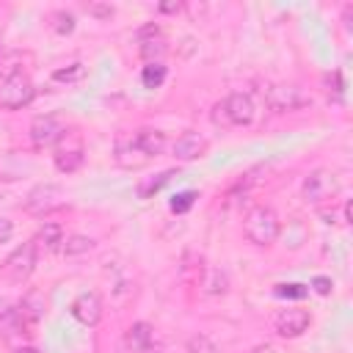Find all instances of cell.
Listing matches in <instances>:
<instances>
[{
	"label": "cell",
	"mask_w": 353,
	"mask_h": 353,
	"mask_svg": "<svg viewBox=\"0 0 353 353\" xmlns=\"http://www.w3.org/2000/svg\"><path fill=\"white\" fill-rule=\"evenodd\" d=\"M165 149V135L154 127H141L135 132L119 135L116 138V163L124 168H138L143 163H149L152 157L163 154Z\"/></svg>",
	"instance_id": "cell-1"
},
{
	"label": "cell",
	"mask_w": 353,
	"mask_h": 353,
	"mask_svg": "<svg viewBox=\"0 0 353 353\" xmlns=\"http://www.w3.org/2000/svg\"><path fill=\"white\" fill-rule=\"evenodd\" d=\"M279 229H281V221H279L276 210L268 207V204L254 207V210L245 215V221H243V234H245V240L254 243V245H259V248L270 245V243L279 237Z\"/></svg>",
	"instance_id": "cell-2"
},
{
	"label": "cell",
	"mask_w": 353,
	"mask_h": 353,
	"mask_svg": "<svg viewBox=\"0 0 353 353\" xmlns=\"http://www.w3.org/2000/svg\"><path fill=\"white\" fill-rule=\"evenodd\" d=\"M66 204V190L61 185H52V182H44V185H36L25 201H22V210L28 215H36V218H44V215H52L55 210H61Z\"/></svg>",
	"instance_id": "cell-3"
},
{
	"label": "cell",
	"mask_w": 353,
	"mask_h": 353,
	"mask_svg": "<svg viewBox=\"0 0 353 353\" xmlns=\"http://www.w3.org/2000/svg\"><path fill=\"white\" fill-rule=\"evenodd\" d=\"M212 119H215L218 124H226V127H245V124L254 121V102H251L248 94L234 91V94H229L223 102L215 105Z\"/></svg>",
	"instance_id": "cell-4"
},
{
	"label": "cell",
	"mask_w": 353,
	"mask_h": 353,
	"mask_svg": "<svg viewBox=\"0 0 353 353\" xmlns=\"http://www.w3.org/2000/svg\"><path fill=\"white\" fill-rule=\"evenodd\" d=\"M85 160V146L77 130H66L52 146V163L61 174H74Z\"/></svg>",
	"instance_id": "cell-5"
},
{
	"label": "cell",
	"mask_w": 353,
	"mask_h": 353,
	"mask_svg": "<svg viewBox=\"0 0 353 353\" xmlns=\"http://www.w3.org/2000/svg\"><path fill=\"white\" fill-rule=\"evenodd\" d=\"M336 190H339V182H336V176H334L331 171H325V168L312 171V174L303 179V185H301L303 201H306V204H314V207H323V201H334Z\"/></svg>",
	"instance_id": "cell-6"
},
{
	"label": "cell",
	"mask_w": 353,
	"mask_h": 353,
	"mask_svg": "<svg viewBox=\"0 0 353 353\" xmlns=\"http://www.w3.org/2000/svg\"><path fill=\"white\" fill-rule=\"evenodd\" d=\"M36 97V85L28 74H8L0 85V105L8 108V110H19V108H28Z\"/></svg>",
	"instance_id": "cell-7"
},
{
	"label": "cell",
	"mask_w": 353,
	"mask_h": 353,
	"mask_svg": "<svg viewBox=\"0 0 353 353\" xmlns=\"http://www.w3.org/2000/svg\"><path fill=\"white\" fill-rule=\"evenodd\" d=\"M36 259H39V248H36L33 240H28V243H22L19 248H14L8 254V259L3 262V276L11 279V281H25L33 273Z\"/></svg>",
	"instance_id": "cell-8"
},
{
	"label": "cell",
	"mask_w": 353,
	"mask_h": 353,
	"mask_svg": "<svg viewBox=\"0 0 353 353\" xmlns=\"http://www.w3.org/2000/svg\"><path fill=\"white\" fill-rule=\"evenodd\" d=\"M268 108L273 113H292V110H301L306 108L312 99L303 94V88L292 85V83H279L273 88H268Z\"/></svg>",
	"instance_id": "cell-9"
},
{
	"label": "cell",
	"mask_w": 353,
	"mask_h": 353,
	"mask_svg": "<svg viewBox=\"0 0 353 353\" xmlns=\"http://www.w3.org/2000/svg\"><path fill=\"white\" fill-rule=\"evenodd\" d=\"M312 325V314L306 309H298V306H290V309H279L276 317H273V328L279 336L284 339H292V336H301L306 328Z\"/></svg>",
	"instance_id": "cell-10"
},
{
	"label": "cell",
	"mask_w": 353,
	"mask_h": 353,
	"mask_svg": "<svg viewBox=\"0 0 353 353\" xmlns=\"http://www.w3.org/2000/svg\"><path fill=\"white\" fill-rule=\"evenodd\" d=\"M63 132H66V127H63V121L58 116H36L30 121V141H33V146H55Z\"/></svg>",
	"instance_id": "cell-11"
},
{
	"label": "cell",
	"mask_w": 353,
	"mask_h": 353,
	"mask_svg": "<svg viewBox=\"0 0 353 353\" xmlns=\"http://www.w3.org/2000/svg\"><path fill=\"white\" fill-rule=\"evenodd\" d=\"M72 317L80 323V325H97L102 320V301L97 292H80L74 301H72Z\"/></svg>",
	"instance_id": "cell-12"
},
{
	"label": "cell",
	"mask_w": 353,
	"mask_h": 353,
	"mask_svg": "<svg viewBox=\"0 0 353 353\" xmlns=\"http://www.w3.org/2000/svg\"><path fill=\"white\" fill-rule=\"evenodd\" d=\"M165 39L160 33L157 25H146L141 33H138V52L141 58H146L149 63H160V58L165 55Z\"/></svg>",
	"instance_id": "cell-13"
},
{
	"label": "cell",
	"mask_w": 353,
	"mask_h": 353,
	"mask_svg": "<svg viewBox=\"0 0 353 353\" xmlns=\"http://www.w3.org/2000/svg\"><path fill=\"white\" fill-rule=\"evenodd\" d=\"M171 152H174V157L182 160V163H188V160H199V157L207 152V138L199 135V132H182V135L174 141Z\"/></svg>",
	"instance_id": "cell-14"
},
{
	"label": "cell",
	"mask_w": 353,
	"mask_h": 353,
	"mask_svg": "<svg viewBox=\"0 0 353 353\" xmlns=\"http://www.w3.org/2000/svg\"><path fill=\"white\" fill-rule=\"evenodd\" d=\"M124 347L130 353H146L154 347V331L149 323H132L124 334Z\"/></svg>",
	"instance_id": "cell-15"
},
{
	"label": "cell",
	"mask_w": 353,
	"mask_h": 353,
	"mask_svg": "<svg viewBox=\"0 0 353 353\" xmlns=\"http://www.w3.org/2000/svg\"><path fill=\"white\" fill-rule=\"evenodd\" d=\"M41 314H44V298H41L39 292H30V295L22 298V303L14 309L17 325H22V328H30L33 323H39Z\"/></svg>",
	"instance_id": "cell-16"
},
{
	"label": "cell",
	"mask_w": 353,
	"mask_h": 353,
	"mask_svg": "<svg viewBox=\"0 0 353 353\" xmlns=\"http://www.w3.org/2000/svg\"><path fill=\"white\" fill-rule=\"evenodd\" d=\"M33 243H36V248H44V251H61L63 229H61L58 223H52V221H44V223H41V229L36 232Z\"/></svg>",
	"instance_id": "cell-17"
},
{
	"label": "cell",
	"mask_w": 353,
	"mask_h": 353,
	"mask_svg": "<svg viewBox=\"0 0 353 353\" xmlns=\"http://www.w3.org/2000/svg\"><path fill=\"white\" fill-rule=\"evenodd\" d=\"M174 176H176V171H174V168H165V171H160L157 176H149V179L138 182V196H141V199H152V196H154L157 190H163Z\"/></svg>",
	"instance_id": "cell-18"
},
{
	"label": "cell",
	"mask_w": 353,
	"mask_h": 353,
	"mask_svg": "<svg viewBox=\"0 0 353 353\" xmlns=\"http://www.w3.org/2000/svg\"><path fill=\"white\" fill-rule=\"evenodd\" d=\"M91 248H94V240L85 237V234H69V237H63V243H61V254H63V256H80V254H85V251H91Z\"/></svg>",
	"instance_id": "cell-19"
},
{
	"label": "cell",
	"mask_w": 353,
	"mask_h": 353,
	"mask_svg": "<svg viewBox=\"0 0 353 353\" xmlns=\"http://www.w3.org/2000/svg\"><path fill=\"white\" fill-rule=\"evenodd\" d=\"M141 80L146 88H160L163 80H165V66L163 63H146L143 72H141Z\"/></svg>",
	"instance_id": "cell-20"
},
{
	"label": "cell",
	"mask_w": 353,
	"mask_h": 353,
	"mask_svg": "<svg viewBox=\"0 0 353 353\" xmlns=\"http://www.w3.org/2000/svg\"><path fill=\"white\" fill-rule=\"evenodd\" d=\"M188 353H221V350L215 347L212 339H207L204 334H196L188 339Z\"/></svg>",
	"instance_id": "cell-21"
},
{
	"label": "cell",
	"mask_w": 353,
	"mask_h": 353,
	"mask_svg": "<svg viewBox=\"0 0 353 353\" xmlns=\"http://www.w3.org/2000/svg\"><path fill=\"white\" fill-rule=\"evenodd\" d=\"M193 201H196V193H193V190H185V193H179V196L171 201V210H174V212H185L188 207H193Z\"/></svg>",
	"instance_id": "cell-22"
},
{
	"label": "cell",
	"mask_w": 353,
	"mask_h": 353,
	"mask_svg": "<svg viewBox=\"0 0 353 353\" xmlns=\"http://www.w3.org/2000/svg\"><path fill=\"white\" fill-rule=\"evenodd\" d=\"M55 19H58V25H55V30H58V33H72V30H74V17H72V14L58 11V14H55Z\"/></svg>",
	"instance_id": "cell-23"
},
{
	"label": "cell",
	"mask_w": 353,
	"mask_h": 353,
	"mask_svg": "<svg viewBox=\"0 0 353 353\" xmlns=\"http://www.w3.org/2000/svg\"><path fill=\"white\" fill-rule=\"evenodd\" d=\"M80 74H83V66H80V63H72L69 69H58L52 77H55V80H66V83H69V80H77Z\"/></svg>",
	"instance_id": "cell-24"
},
{
	"label": "cell",
	"mask_w": 353,
	"mask_h": 353,
	"mask_svg": "<svg viewBox=\"0 0 353 353\" xmlns=\"http://www.w3.org/2000/svg\"><path fill=\"white\" fill-rule=\"evenodd\" d=\"M276 292H279V295H287V298H303L309 290H306L303 284H281Z\"/></svg>",
	"instance_id": "cell-25"
},
{
	"label": "cell",
	"mask_w": 353,
	"mask_h": 353,
	"mask_svg": "<svg viewBox=\"0 0 353 353\" xmlns=\"http://www.w3.org/2000/svg\"><path fill=\"white\" fill-rule=\"evenodd\" d=\"M14 234V223L8 218H0V243H8Z\"/></svg>",
	"instance_id": "cell-26"
},
{
	"label": "cell",
	"mask_w": 353,
	"mask_h": 353,
	"mask_svg": "<svg viewBox=\"0 0 353 353\" xmlns=\"http://www.w3.org/2000/svg\"><path fill=\"white\" fill-rule=\"evenodd\" d=\"M314 290H317L320 295H328V292H331V279L317 276V279H314Z\"/></svg>",
	"instance_id": "cell-27"
},
{
	"label": "cell",
	"mask_w": 353,
	"mask_h": 353,
	"mask_svg": "<svg viewBox=\"0 0 353 353\" xmlns=\"http://www.w3.org/2000/svg\"><path fill=\"white\" fill-rule=\"evenodd\" d=\"M88 11L97 14V17H102V19H105V17H113V8H110V6H88Z\"/></svg>",
	"instance_id": "cell-28"
},
{
	"label": "cell",
	"mask_w": 353,
	"mask_h": 353,
	"mask_svg": "<svg viewBox=\"0 0 353 353\" xmlns=\"http://www.w3.org/2000/svg\"><path fill=\"white\" fill-rule=\"evenodd\" d=\"M251 353H279V350H276L273 345H256V347H254Z\"/></svg>",
	"instance_id": "cell-29"
},
{
	"label": "cell",
	"mask_w": 353,
	"mask_h": 353,
	"mask_svg": "<svg viewBox=\"0 0 353 353\" xmlns=\"http://www.w3.org/2000/svg\"><path fill=\"white\" fill-rule=\"evenodd\" d=\"M14 353H41V350H36V347H30V345H25V347H17Z\"/></svg>",
	"instance_id": "cell-30"
},
{
	"label": "cell",
	"mask_w": 353,
	"mask_h": 353,
	"mask_svg": "<svg viewBox=\"0 0 353 353\" xmlns=\"http://www.w3.org/2000/svg\"><path fill=\"white\" fill-rule=\"evenodd\" d=\"M3 314H6V303L0 301V317H3Z\"/></svg>",
	"instance_id": "cell-31"
}]
</instances>
